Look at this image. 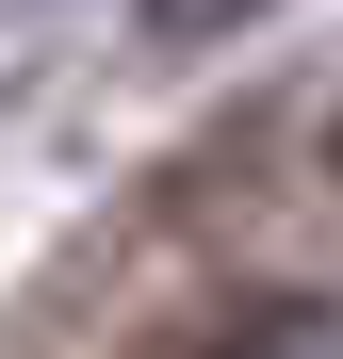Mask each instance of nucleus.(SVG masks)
Returning a JSON list of instances; mask_svg holds the SVG:
<instances>
[{
  "mask_svg": "<svg viewBox=\"0 0 343 359\" xmlns=\"http://www.w3.org/2000/svg\"><path fill=\"white\" fill-rule=\"evenodd\" d=\"M327 180H343V114H327Z\"/></svg>",
  "mask_w": 343,
  "mask_h": 359,
  "instance_id": "3",
  "label": "nucleus"
},
{
  "mask_svg": "<svg viewBox=\"0 0 343 359\" xmlns=\"http://www.w3.org/2000/svg\"><path fill=\"white\" fill-rule=\"evenodd\" d=\"M131 17H147V49H213L229 17H262V0H131Z\"/></svg>",
  "mask_w": 343,
  "mask_h": 359,
  "instance_id": "2",
  "label": "nucleus"
},
{
  "mask_svg": "<svg viewBox=\"0 0 343 359\" xmlns=\"http://www.w3.org/2000/svg\"><path fill=\"white\" fill-rule=\"evenodd\" d=\"M163 359H327V311H311V294H246V311L180 327Z\"/></svg>",
  "mask_w": 343,
  "mask_h": 359,
  "instance_id": "1",
  "label": "nucleus"
}]
</instances>
